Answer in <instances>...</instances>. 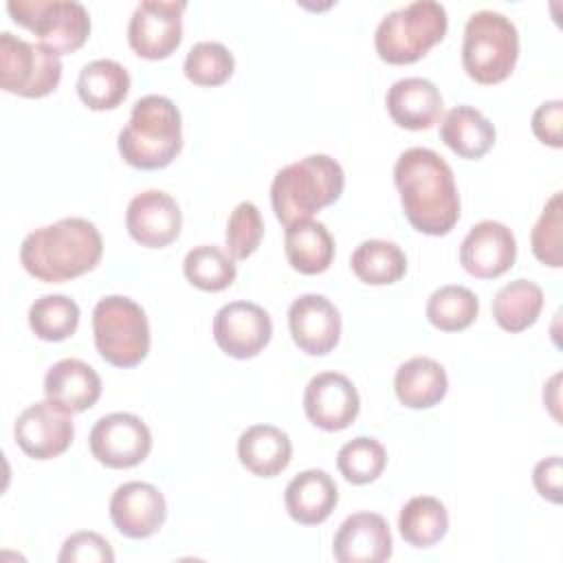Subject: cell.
Returning a JSON list of instances; mask_svg holds the SVG:
<instances>
[{
  "label": "cell",
  "instance_id": "29",
  "mask_svg": "<svg viewBox=\"0 0 563 563\" xmlns=\"http://www.w3.org/2000/svg\"><path fill=\"white\" fill-rule=\"evenodd\" d=\"M400 537L413 548H431L444 539L449 530V512L438 497L416 495L398 515Z\"/></svg>",
  "mask_w": 563,
  "mask_h": 563
},
{
  "label": "cell",
  "instance_id": "2",
  "mask_svg": "<svg viewBox=\"0 0 563 563\" xmlns=\"http://www.w3.org/2000/svg\"><path fill=\"white\" fill-rule=\"evenodd\" d=\"M103 255L99 229L86 218H62L31 231L20 246L24 271L46 284L75 279L92 271Z\"/></svg>",
  "mask_w": 563,
  "mask_h": 563
},
{
  "label": "cell",
  "instance_id": "35",
  "mask_svg": "<svg viewBox=\"0 0 563 563\" xmlns=\"http://www.w3.org/2000/svg\"><path fill=\"white\" fill-rule=\"evenodd\" d=\"M235 68V59L233 53L220 44V42H196L183 64L185 77L196 84V86H205V88H213L224 84Z\"/></svg>",
  "mask_w": 563,
  "mask_h": 563
},
{
  "label": "cell",
  "instance_id": "7",
  "mask_svg": "<svg viewBox=\"0 0 563 563\" xmlns=\"http://www.w3.org/2000/svg\"><path fill=\"white\" fill-rule=\"evenodd\" d=\"M92 334L99 356L114 367H134L150 352V321L130 297L108 295L92 310Z\"/></svg>",
  "mask_w": 563,
  "mask_h": 563
},
{
  "label": "cell",
  "instance_id": "17",
  "mask_svg": "<svg viewBox=\"0 0 563 563\" xmlns=\"http://www.w3.org/2000/svg\"><path fill=\"white\" fill-rule=\"evenodd\" d=\"M288 330L301 352L323 356L332 352L341 339V312L328 297L306 292L288 308Z\"/></svg>",
  "mask_w": 563,
  "mask_h": 563
},
{
  "label": "cell",
  "instance_id": "30",
  "mask_svg": "<svg viewBox=\"0 0 563 563\" xmlns=\"http://www.w3.org/2000/svg\"><path fill=\"white\" fill-rule=\"evenodd\" d=\"M352 273L369 286H387L407 273L405 251L389 240H365L350 255Z\"/></svg>",
  "mask_w": 563,
  "mask_h": 563
},
{
  "label": "cell",
  "instance_id": "19",
  "mask_svg": "<svg viewBox=\"0 0 563 563\" xmlns=\"http://www.w3.org/2000/svg\"><path fill=\"white\" fill-rule=\"evenodd\" d=\"M394 543L385 517L354 512L336 530L332 554L339 563H383L391 556Z\"/></svg>",
  "mask_w": 563,
  "mask_h": 563
},
{
  "label": "cell",
  "instance_id": "9",
  "mask_svg": "<svg viewBox=\"0 0 563 563\" xmlns=\"http://www.w3.org/2000/svg\"><path fill=\"white\" fill-rule=\"evenodd\" d=\"M62 79V59L44 44L26 42L11 31L0 33V86L7 92L40 99Z\"/></svg>",
  "mask_w": 563,
  "mask_h": 563
},
{
  "label": "cell",
  "instance_id": "22",
  "mask_svg": "<svg viewBox=\"0 0 563 563\" xmlns=\"http://www.w3.org/2000/svg\"><path fill=\"white\" fill-rule=\"evenodd\" d=\"M284 504L292 521L301 526H319L336 508L339 488L330 473L321 468H308L288 482L284 490Z\"/></svg>",
  "mask_w": 563,
  "mask_h": 563
},
{
  "label": "cell",
  "instance_id": "6",
  "mask_svg": "<svg viewBox=\"0 0 563 563\" xmlns=\"http://www.w3.org/2000/svg\"><path fill=\"white\" fill-rule=\"evenodd\" d=\"M519 57V33L510 18L482 9L471 13L464 26L462 66L466 75L484 86L504 81Z\"/></svg>",
  "mask_w": 563,
  "mask_h": 563
},
{
  "label": "cell",
  "instance_id": "3",
  "mask_svg": "<svg viewBox=\"0 0 563 563\" xmlns=\"http://www.w3.org/2000/svg\"><path fill=\"white\" fill-rule=\"evenodd\" d=\"M117 147L121 158L136 169L167 167L183 150L180 110L163 95L136 99Z\"/></svg>",
  "mask_w": 563,
  "mask_h": 563
},
{
  "label": "cell",
  "instance_id": "37",
  "mask_svg": "<svg viewBox=\"0 0 563 563\" xmlns=\"http://www.w3.org/2000/svg\"><path fill=\"white\" fill-rule=\"evenodd\" d=\"M534 257L552 268H561V191L545 202L537 224L530 233Z\"/></svg>",
  "mask_w": 563,
  "mask_h": 563
},
{
  "label": "cell",
  "instance_id": "1",
  "mask_svg": "<svg viewBox=\"0 0 563 563\" xmlns=\"http://www.w3.org/2000/svg\"><path fill=\"white\" fill-rule=\"evenodd\" d=\"M394 183L409 224L424 235H446L460 220V194L451 165L429 147L405 150Z\"/></svg>",
  "mask_w": 563,
  "mask_h": 563
},
{
  "label": "cell",
  "instance_id": "38",
  "mask_svg": "<svg viewBox=\"0 0 563 563\" xmlns=\"http://www.w3.org/2000/svg\"><path fill=\"white\" fill-rule=\"evenodd\" d=\"M59 563H112V545L92 530H81L70 534L59 550Z\"/></svg>",
  "mask_w": 563,
  "mask_h": 563
},
{
  "label": "cell",
  "instance_id": "15",
  "mask_svg": "<svg viewBox=\"0 0 563 563\" xmlns=\"http://www.w3.org/2000/svg\"><path fill=\"white\" fill-rule=\"evenodd\" d=\"M183 211L163 189L136 194L125 209V229L134 242L147 249H163L180 235Z\"/></svg>",
  "mask_w": 563,
  "mask_h": 563
},
{
  "label": "cell",
  "instance_id": "27",
  "mask_svg": "<svg viewBox=\"0 0 563 563\" xmlns=\"http://www.w3.org/2000/svg\"><path fill=\"white\" fill-rule=\"evenodd\" d=\"M130 73L114 59H92L77 77V95L90 110H114L128 97Z\"/></svg>",
  "mask_w": 563,
  "mask_h": 563
},
{
  "label": "cell",
  "instance_id": "12",
  "mask_svg": "<svg viewBox=\"0 0 563 563\" xmlns=\"http://www.w3.org/2000/svg\"><path fill=\"white\" fill-rule=\"evenodd\" d=\"M273 336L271 314L253 301H229L213 317V339L233 358L257 356Z\"/></svg>",
  "mask_w": 563,
  "mask_h": 563
},
{
  "label": "cell",
  "instance_id": "26",
  "mask_svg": "<svg viewBox=\"0 0 563 563\" xmlns=\"http://www.w3.org/2000/svg\"><path fill=\"white\" fill-rule=\"evenodd\" d=\"M284 251L295 271L301 275H319L328 271L334 260V240L323 222L310 218L286 227Z\"/></svg>",
  "mask_w": 563,
  "mask_h": 563
},
{
  "label": "cell",
  "instance_id": "4",
  "mask_svg": "<svg viewBox=\"0 0 563 563\" xmlns=\"http://www.w3.org/2000/svg\"><path fill=\"white\" fill-rule=\"evenodd\" d=\"M345 187L343 167L328 154H310L282 167L271 185L275 218L290 227L336 202Z\"/></svg>",
  "mask_w": 563,
  "mask_h": 563
},
{
  "label": "cell",
  "instance_id": "14",
  "mask_svg": "<svg viewBox=\"0 0 563 563\" xmlns=\"http://www.w3.org/2000/svg\"><path fill=\"white\" fill-rule=\"evenodd\" d=\"M361 409L354 383L339 372L312 376L303 391V411L308 420L323 431L347 429Z\"/></svg>",
  "mask_w": 563,
  "mask_h": 563
},
{
  "label": "cell",
  "instance_id": "18",
  "mask_svg": "<svg viewBox=\"0 0 563 563\" xmlns=\"http://www.w3.org/2000/svg\"><path fill=\"white\" fill-rule=\"evenodd\" d=\"M110 519L128 539L156 534L167 519L163 493L147 482H125L110 497Z\"/></svg>",
  "mask_w": 563,
  "mask_h": 563
},
{
  "label": "cell",
  "instance_id": "33",
  "mask_svg": "<svg viewBox=\"0 0 563 563\" xmlns=\"http://www.w3.org/2000/svg\"><path fill=\"white\" fill-rule=\"evenodd\" d=\"M29 325L42 341H64L79 325V306L66 295H42L29 308Z\"/></svg>",
  "mask_w": 563,
  "mask_h": 563
},
{
  "label": "cell",
  "instance_id": "10",
  "mask_svg": "<svg viewBox=\"0 0 563 563\" xmlns=\"http://www.w3.org/2000/svg\"><path fill=\"white\" fill-rule=\"evenodd\" d=\"M92 457L108 468H132L152 451V431L134 413L114 411L95 422L88 435Z\"/></svg>",
  "mask_w": 563,
  "mask_h": 563
},
{
  "label": "cell",
  "instance_id": "8",
  "mask_svg": "<svg viewBox=\"0 0 563 563\" xmlns=\"http://www.w3.org/2000/svg\"><path fill=\"white\" fill-rule=\"evenodd\" d=\"M7 11L57 55L75 53L90 35V15L77 0H9Z\"/></svg>",
  "mask_w": 563,
  "mask_h": 563
},
{
  "label": "cell",
  "instance_id": "24",
  "mask_svg": "<svg viewBox=\"0 0 563 563\" xmlns=\"http://www.w3.org/2000/svg\"><path fill=\"white\" fill-rule=\"evenodd\" d=\"M449 389L444 367L429 356H413L405 361L394 374V391L400 405L409 409H429L438 405Z\"/></svg>",
  "mask_w": 563,
  "mask_h": 563
},
{
  "label": "cell",
  "instance_id": "36",
  "mask_svg": "<svg viewBox=\"0 0 563 563\" xmlns=\"http://www.w3.org/2000/svg\"><path fill=\"white\" fill-rule=\"evenodd\" d=\"M262 238H264V220L260 209L249 200L240 202L227 220V231H224L227 253L233 260H246L257 251Z\"/></svg>",
  "mask_w": 563,
  "mask_h": 563
},
{
  "label": "cell",
  "instance_id": "13",
  "mask_svg": "<svg viewBox=\"0 0 563 563\" xmlns=\"http://www.w3.org/2000/svg\"><path fill=\"white\" fill-rule=\"evenodd\" d=\"M70 416L73 413L59 409L51 400L33 402L15 418L13 438L29 457L53 460L62 455L75 438Z\"/></svg>",
  "mask_w": 563,
  "mask_h": 563
},
{
  "label": "cell",
  "instance_id": "11",
  "mask_svg": "<svg viewBox=\"0 0 563 563\" xmlns=\"http://www.w3.org/2000/svg\"><path fill=\"white\" fill-rule=\"evenodd\" d=\"M183 0H143L136 4L130 24L128 42L139 57L165 59L183 40Z\"/></svg>",
  "mask_w": 563,
  "mask_h": 563
},
{
  "label": "cell",
  "instance_id": "31",
  "mask_svg": "<svg viewBox=\"0 0 563 563\" xmlns=\"http://www.w3.org/2000/svg\"><path fill=\"white\" fill-rule=\"evenodd\" d=\"M427 319L442 332H460L468 328L479 312V299L466 286L446 284L427 299Z\"/></svg>",
  "mask_w": 563,
  "mask_h": 563
},
{
  "label": "cell",
  "instance_id": "16",
  "mask_svg": "<svg viewBox=\"0 0 563 563\" xmlns=\"http://www.w3.org/2000/svg\"><path fill=\"white\" fill-rule=\"evenodd\" d=\"M517 260L515 233L497 220H482L471 227L460 244L462 268L479 279H495L512 268Z\"/></svg>",
  "mask_w": 563,
  "mask_h": 563
},
{
  "label": "cell",
  "instance_id": "34",
  "mask_svg": "<svg viewBox=\"0 0 563 563\" xmlns=\"http://www.w3.org/2000/svg\"><path fill=\"white\" fill-rule=\"evenodd\" d=\"M336 466L350 484L363 486L380 477L387 466V451L378 440L358 435L339 449Z\"/></svg>",
  "mask_w": 563,
  "mask_h": 563
},
{
  "label": "cell",
  "instance_id": "25",
  "mask_svg": "<svg viewBox=\"0 0 563 563\" xmlns=\"http://www.w3.org/2000/svg\"><path fill=\"white\" fill-rule=\"evenodd\" d=\"M495 125L473 106L451 108L440 123L442 143L462 158H482L495 145Z\"/></svg>",
  "mask_w": 563,
  "mask_h": 563
},
{
  "label": "cell",
  "instance_id": "39",
  "mask_svg": "<svg viewBox=\"0 0 563 563\" xmlns=\"http://www.w3.org/2000/svg\"><path fill=\"white\" fill-rule=\"evenodd\" d=\"M561 123H563V101L561 99H552V101L541 103L532 114L534 136L541 143L550 145V147H561L563 145Z\"/></svg>",
  "mask_w": 563,
  "mask_h": 563
},
{
  "label": "cell",
  "instance_id": "23",
  "mask_svg": "<svg viewBox=\"0 0 563 563\" xmlns=\"http://www.w3.org/2000/svg\"><path fill=\"white\" fill-rule=\"evenodd\" d=\"M238 457L257 477L279 475L292 460V442L273 424H253L238 438Z\"/></svg>",
  "mask_w": 563,
  "mask_h": 563
},
{
  "label": "cell",
  "instance_id": "40",
  "mask_svg": "<svg viewBox=\"0 0 563 563\" xmlns=\"http://www.w3.org/2000/svg\"><path fill=\"white\" fill-rule=\"evenodd\" d=\"M561 479H563V466L559 455L541 460L532 471V482L537 493L552 504H561Z\"/></svg>",
  "mask_w": 563,
  "mask_h": 563
},
{
  "label": "cell",
  "instance_id": "5",
  "mask_svg": "<svg viewBox=\"0 0 563 563\" xmlns=\"http://www.w3.org/2000/svg\"><path fill=\"white\" fill-rule=\"evenodd\" d=\"M446 9L435 0H416L389 11L376 26L374 46L387 64H413L446 33Z\"/></svg>",
  "mask_w": 563,
  "mask_h": 563
},
{
  "label": "cell",
  "instance_id": "32",
  "mask_svg": "<svg viewBox=\"0 0 563 563\" xmlns=\"http://www.w3.org/2000/svg\"><path fill=\"white\" fill-rule=\"evenodd\" d=\"M187 282L207 292H220L235 282V260L216 244L194 246L183 260Z\"/></svg>",
  "mask_w": 563,
  "mask_h": 563
},
{
  "label": "cell",
  "instance_id": "21",
  "mask_svg": "<svg viewBox=\"0 0 563 563\" xmlns=\"http://www.w3.org/2000/svg\"><path fill=\"white\" fill-rule=\"evenodd\" d=\"M46 400L68 413L90 409L101 396L99 374L79 358H62L44 376Z\"/></svg>",
  "mask_w": 563,
  "mask_h": 563
},
{
  "label": "cell",
  "instance_id": "28",
  "mask_svg": "<svg viewBox=\"0 0 563 563\" xmlns=\"http://www.w3.org/2000/svg\"><path fill=\"white\" fill-rule=\"evenodd\" d=\"M543 290L530 279H512L495 292L493 317L506 332L528 330L541 314Z\"/></svg>",
  "mask_w": 563,
  "mask_h": 563
},
{
  "label": "cell",
  "instance_id": "20",
  "mask_svg": "<svg viewBox=\"0 0 563 563\" xmlns=\"http://www.w3.org/2000/svg\"><path fill=\"white\" fill-rule=\"evenodd\" d=\"M385 106L396 125L407 130H429L442 114V95L424 77H405L389 86Z\"/></svg>",
  "mask_w": 563,
  "mask_h": 563
}]
</instances>
